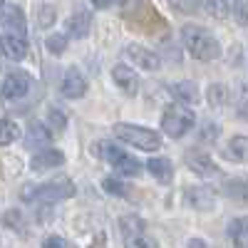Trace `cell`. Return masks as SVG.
Listing matches in <instances>:
<instances>
[{"mask_svg":"<svg viewBox=\"0 0 248 248\" xmlns=\"http://www.w3.org/2000/svg\"><path fill=\"white\" fill-rule=\"evenodd\" d=\"M37 17H40V25H43V28H50V25L55 23V8H52V5H43Z\"/></svg>","mask_w":248,"mask_h":248,"instance_id":"obj_31","label":"cell"},{"mask_svg":"<svg viewBox=\"0 0 248 248\" xmlns=\"http://www.w3.org/2000/svg\"><path fill=\"white\" fill-rule=\"evenodd\" d=\"M60 90H62V94L70 97V99H79L82 94L87 92V79H85V75H82L77 67H70L65 72V77H62Z\"/></svg>","mask_w":248,"mask_h":248,"instance_id":"obj_9","label":"cell"},{"mask_svg":"<svg viewBox=\"0 0 248 248\" xmlns=\"http://www.w3.org/2000/svg\"><path fill=\"white\" fill-rule=\"evenodd\" d=\"M127 57L134 62L137 67H141V70H149V72H154V70H159L161 67V60H159V55H154L152 50H147V47H141V45H127Z\"/></svg>","mask_w":248,"mask_h":248,"instance_id":"obj_12","label":"cell"},{"mask_svg":"<svg viewBox=\"0 0 248 248\" xmlns=\"http://www.w3.org/2000/svg\"><path fill=\"white\" fill-rule=\"evenodd\" d=\"M229 156L233 159V161H246L248 159V137H243V134H238V137H233L231 141H229Z\"/></svg>","mask_w":248,"mask_h":248,"instance_id":"obj_19","label":"cell"},{"mask_svg":"<svg viewBox=\"0 0 248 248\" xmlns=\"http://www.w3.org/2000/svg\"><path fill=\"white\" fill-rule=\"evenodd\" d=\"M30 92V75L28 72H10L5 79H3V87H0V94L3 99H20Z\"/></svg>","mask_w":248,"mask_h":248,"instance_id":"obj_7","label":"cell"},{"mask_svg":"<svg viewBox=\"0 0 248 248\" xmlns=\"http://www.w3.org/2000/svg\"><path fill=\"white\" fill-rule=\"evenodd\" d=\"M231 13L238 25H248V0H231Z\"/></svg>","mask_w":248,"mask_h":248,"instance_id":"obj_25","label":"cell"},{"mask_svg":"<svg viewBox=\"0 0 248 248\" xmlns=\"http://www.w3.org/2000/svg\"><path fill=\"white\" fill-rule=\"evenodd\" d=\"M99 156L105 159V161H109L122 176H137L141 171L137 159H132L129 154H124L119 147H114V144H109V141L107 144H99Z\"/></svg>","mask_w":248,"mask_h":248,"instance_id":"obj_6","label":"cell"},{"mask_svg":"<svg viewBox=\"0 0 248 248\" xmlns=\"http://www.w3.org/2000/svg\"><path fill=\"white\" fill-rule=\"evenodd\" d=\"M112 79L117 82V87L127 94V97H134L137 92H139V77L132 72V67H127V65H117L114 70H112Z\"/></svg>","mask_w":248,"mask_h":248,"instance_id":"obj_13","label":"cell"},{"mask_svg":"<svg viewBox=\"0 0 248 248\" xmlns=\"http://www.w3.org/2000/svg\"><path fill=\"white\" fill-rule=\"evenodd\" d=\"M45 45H47V50L52 55H62V52H65V47H67V35H50Z\"/></svg>","mask_w":248,"mask_h":248,"instance_id":"obj_29","label":"cell"},{"mask_svg":"<svg viewBox=\"0 0 248 248\" xmlns=\"http://www.w3.org/2000/svg\"><path fill=\"white\" fill-rule=\"evenodd\" d=\"M15 139H20V127L13 119H0V147H8Z\"/></svg>","mask_w":248,"mask_h":248,"instance_id":"obj_21","label":"cell"},{"mask_svg":"<svg viewBox=\"0 0 248 248\" xmlns=\"http://www.w3.org/2000/svg\"><path fill=\"white\" fill-rule=\"evenodd\" d=\"M90 3H92L94 8H99V10H102V8H109V5L114 3V0H90Z\"/></svg>","mask_w":248,"mask_h":248,"instance_id":"obj_35","label":"cell"},{"mask_svg":"<svg viewBox=\"0 0 248 248\" xmlns=\"http://www.w3.org/2000/svg\"><path fill=\"white\" fill-rule=\"evenodd\" d=\"M171 92L184 102V105H196L199 102V90H196L194 82H179V85L171 87Z\"/></svg>","mask_w":248,"mask_h":248,"instance_id":"obj_18","label":"cell"},{"mask_svg":"<svg viewBox=\"0 0 248 248\" xmlns=\"http://www.w3.org/2000/svg\"><path fill=\"white\" fill-rule=\"evenodd\" d=\"M50 124L55 129H65L67 127V119H65V114H62L60 109H50Z\"/></svg>","mask_w":248,"mask_h":248,"instance_id":"obj_33","label":"cell"},{"mask_svg":"<svg viewBox=\"0 0 248 248\" xmlns=\"http://www.w3.org/2000/svg\"><path fill=\"white\" fill-rule=\"evenodd\" d=\"M45 141H50V132L43 127V124H32L30 127V147H40V144H45Z\"/></svg>","mask_w":248,"mask_h":248,"instance_id":"obj_26","label":"cell"},{"mask_svg":"<svg viewBox=\"0 0 248 248\" xmlns=\"http://www.w3.org/2000/svg\"><path fill=\"white\" fill-rule=\"evenodd\" d=\"M43 248H72L62 236H45L43 238Z\"/></svg>","mask_w":248,"mask_h":248,"instance_id":"obj_32","label":"cell"},{"mask_svg":"<svg viewBox=\"0 0 248 248\" xmlns=\"http://www.w3.org/2000/svg\"><path fill=\"white\" fill-rule=\"evenodd\" d=\"M0 25H3L5 30H10L13 35H20V37H25V32H28L25 13L20 10L17 5H8V8H3V13H0Z\"/></svg>","mask_w":248,"mask_h":248,"instance_id":"obj_11","label":"cell"},{"mask_svg":"<svg viewBox=\"0 0 248 248\" xmlns=\"http://www.w3.org/2000/svg\"><path fill=\"white\" fill-rule=\"evenodd\" d=\"M194 124H196L194 112L181 107V105H171V107L164 109V114H161V132L167 137H171V139L184 137L186 132L194 127Z\"/></svg>","mask_w":248,"mask_h":248,"instance_id":"obj_5","label":"cell"},{"mask_svg":"<svg viewBox=\"0 0 248 248\" xmlns=\"http://www.w3.org/2000/svg\"><path fill=\"white\" fill-rule=\"evenodd\" d=\"M189 248H206V243H203V238H191Z\"/></svg>","mask_w":248,"mask_h":248,"instance_id":"obj_36","label":"cell"},{"mask_svg":"<svg viewBox=\"0 0 248 248\" xmlns=\"http://www.w3.org/2000/svg\"><path fill=\"white\" fill-rule=\"evenodd\" d=\"M226 191L238 201H248V179L246 181H231L229 186H226Z\"/></svg>","mask_w":248,"mask_h":248,"instance_id":"obj_27","label":"cell"},{"mask_svg":"<svg viewBox=\"0 0 248 248\" xmlns=\"http://www.w3.org/2000/svg\"><path fill=\"white\" fill-rule=\"evenodd\" d=\"M147 169H149V174H152L159 184H169V181H171V176H174V167H171V161H169V159H164V156H154V159H149Z\"/></svg>","mask_w":248,"mask_h":248,"instance_id":"obj_17","label":"cell"},{"mask_svg":"<svg viewBox=\"0 0 248 248\" xmlns=\"http://www.w3.org/2000/svg\"><path fill=\"white\" fill-rule=\"evenodd\" d=\"M216 134H218V127H216V124H206L203 132H201V139H203V141H214Z\"/></svg>","mask_w":248,"mask_h":248,"instance_id":"obj_34","label":"cell"},{"mask_svg":"<svg viewBox=\"0 0 248 248\" xmlns=\"http://www.w3.org/2000/svg\"><path fill=\"white\" fill-rule=\"evenodd\" d=\"M184 159H186V167L191 171H196L199 176H218L221 174V169L214 164V159L201 149H189L184 154Z\"/></svg>","mask_w":248,"mask_h":248,"instance_id":"obj_8","label":"cell"},{"mask_svg":"<svg viewBox=\"0 0 248 248\" xmlns=\"http://www.w3.org/2000/svg\"><path fill=\"white\" fill-rule=\"evenodd\" d=\"M102 186H105V191H109V194H117V196H127V186H124L119 179H112V176H107L105 181H102Z\"/></svg>","mask_w":248,"mask_h":248,"instance_id":"obj_30","label":"cell"},{"mask_svg":"<svg viewBox=\"0 0 248 248\" xmlns=\"http://www.w3.org/2000/svg\"><path fill=\"white\" fill-rule=\"evenodd\" d=\"M229 236H231L238 246H246V243H248V216L236 218V221L229 226Z\"/></svg>","mask_w":248,"mask_h":248,"instance_id":"obj_22","label":"cell"},{"mask_svg":"<svg viewBox=\"0 0 248 248\" xmlns=\"http://www.w3.org/2000/svg\"><path fill=\"white\" fill-rule=\"evenodd\" d=\"M25 52H28L25 37L13 35V32L0 35V57H3V60H13V62H17V60H23V57H25Z\"/></svg>","mask_w":248,"mask_h":248,"instance_id":"obj_10","label":"cell"},{"mask_svg":"<svg viewBox=\"0 0 248 248\" xmlns=\"http://www.w3.org/2000/svg\"><path fill=\"white\" fill-rule=\"evenodd\" d=\"M3 5H5V0H0V8H3Z\"/></svg>","mask_w":248,"mask_h":248,"instance_id":"obj_37","label":"cell"},{"mask_svg":"<svg viewBox=\"0 0 248 248\" xmlns=\"http://www.w3.org/2000/svg\"><path fill=\"white\" fill-rule=\"evenodd\" d=\"M119 229H122V238L127 248H159L156 238H152L147 233V226L137 214L122 216L119 218Z\"/></svg>","mask_w":248,"mask_h":248,"instance_id":"obj_4","label":"cell"},{"mask_svg":"<svg viewBox=\"0 0 248 248\" xmlns=\"http://www.w3.org/2000/svg\"><path fill=\"white\" fill-rule=\"evenodd\" d=\"M206 13L216 20H226L229 17V0H201Z\"/></svg>","mask_w":248,"mask_h":248,"instance_id":"obj_23","label":"cell"},{"mask_svg":"<svg viewBox=\"0 0 248 248\" xmlns=\"http://www.w3.org/2000/svg\"><path fill=\"white\" fill-rule=\"evenodd\" d=\"M181 43L184 47L189 50L191 57L201 60V62H211V60H218L221 55V45L218 40L199 25H184L181 28Z\"/></svg>","mask_w":248,"mask_h":248,"instance_id":"obj_1","label":"cell"},{"mask_svg":"<svg viewBox=\"0 0 248 248\" xmlns=\"http://www.w3.org/2000/svg\"><path fill=\"white\" fill-rule=\"evenodd\" d=\"M186 199H189V203L194 206V209L206 211L216 203V191L211 189V186H194V189H186Z\"/></svg>","mask_w":248,"mask_h":248,"instance_id":"obj_15","label":"cell"},{"mask_svg":"<svg viewBox=\"0 0 248 248\" xmlns=\"http://www.w3.org/2000/svg\"><path fill=\"white\" fill-rule=\"evenodd\" d=\"M62 164H65V154H62L60 149H43L30 159V167L35 171H47V169L62 167Z\"/></svg>","mask_w":248,"mask_h":248,"instance_id":"obj_14","label":"cell"},{"mask_svg":"<svg viewBox=\"0 0 248 248\" xmlns=\"http://www.w3.org/2000/svg\"><path fill=\"white\" fill-rule=\"evenodd\" d=\"M169 3H171L174 10H179L184 15H194L199 10V5H201V0H169Z\"/></svg>","mask_w":248,"mask_h":248,"instance_id":"obj_28","label":"cell"},{"mask_svg":"<svg viewBox=\"0 0 248 248\" xmlns=\"http://www.w3.org/2000/svg\"><path fill=\"white\" fill-rule=\"evenodd\" d=\"M114 137L122 139L124 144H132V147L141 149V152H156L161 147V139L156 132H152L147 127H137V124H117Z\"/></svg>","mask_w":248,"mask_h":248,"instance_id":"obj_3","label":"cell"},{"mask_svg":"<svg viewBox=\"0 0 248 248\" xmlns=\"http://www.w3.org/2000/svg\"><path fill=\"white\" fill-rule=\"evenodd\" d=\"M90 25H92L90 13H85V10L75 13V15H70V20H67V35H70L72 40H82V37H87Z\"/></svg>","mask_w":248,"mask_h":248,"instance_id":"obj_16","label":"cell"},{"mask_svg":"<svg viewBox=\"0 0 248 248\" xmlns=\"http://www.w3.org/2000/svg\"><path fill=\"white\" fill-rule=\"evenodd\" d=\"M229 87H223V85H211L209 90H206V102H209L211 107H223V105H229Z\"/></svg>","mask_w":248,"mask_h":248,"instance_id":"obj_20","label":"cell"},{"mask_svg":"<svg viewBox=\"0 0 248 248\" xmlns=\"http://www.w3.org/2000/svg\"><path fill=\"white\" fill-rule=\"evenodd\" d=\"M3 226H8V229H13L17 233H25V218H23V214L15 211V209L3 214Z\"/></svg>","mask_w":248,"mask_h":248,"instance_id":"obj_24","label":"cell"},{"mask_svg":"<svg viewBox=\"0 0 248 248\" xmlns=\"http://www.w3.org/2000/svg\"><path fill=\"white\" fill-rule=\"evenodd\" d=\"M75 194V184L67 176H60L57 181L43 184V186H25L23 199L25 201H40V203H57L62 199H70Z\"/></svg>","mask_w":248,"mask_h":248,"instance_id":"obj_2","label":"cell"}]
</instances>
